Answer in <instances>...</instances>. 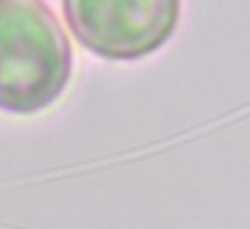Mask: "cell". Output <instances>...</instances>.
I'll use <instances>...</instances> for the list:
<instances>
[{
  "label": "cell",
  "mask_w": 250,
  "mask_h": 229,
  "mask_svg": "<svg viewBox=\"0 0 250 229\" xmlns=\"http://www.w3.org/2000/svg\"><path fill=\"white\" fill-rule=\"evenodd\" d=\"M70 70V44L43 0H0V111L49 108Z\"/></svg>",
  "instance_id": "cell-1"
},
{
  "label": "cell",
  "mask_w": 250,
  "mask_h": 229,
  "mask_svg": "<svg viewBox=\"0 0 250 229\" xmlns=\"http://www.w3.org/2000/svg\"><path fill=\"white\" fill-rule=\"evenodd\" d=\"M73 35L105 60H140L169 41L180 0H62Z\"/></svg>",
  "instance_id": "cell-2"
}]
</instances>
